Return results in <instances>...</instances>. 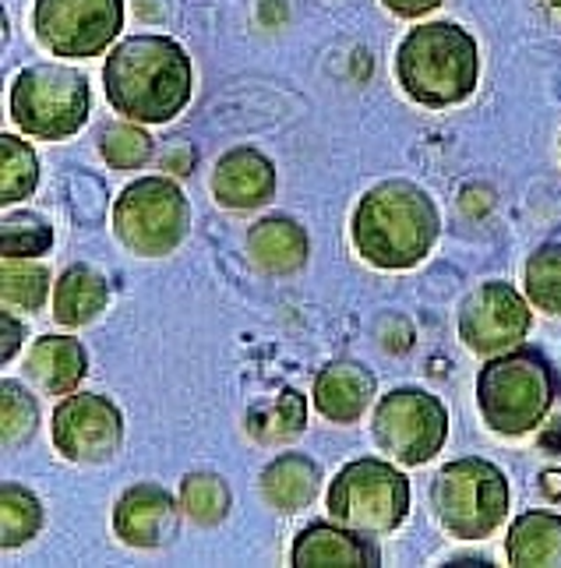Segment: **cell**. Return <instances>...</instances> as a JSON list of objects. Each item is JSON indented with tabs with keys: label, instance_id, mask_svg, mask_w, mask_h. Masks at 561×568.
<instances>
[{
	"label": "cell",
	"instance_id": "52a82bcc",
	"mask_svg": "<svg viewBox=\"0 0 561 568\" xmlns=\"http://www.w3.org/2000/svg\"><path fill=\"white\" fill-rule=\"evenodd\" d=\"M328 516L367 537L392 534L410 516V480L385 459L346 463L328 484Z\"/></svg>",
	"mask_w": 561,
	"mask_h": 568
},
{
	"label": "cell",
	"instance_id": "5b68a950",
	"mask_svg": "<svg viewBox=\"0 0 561 568\" xmlns=\"http://www.w3.org/2000/svg\"><path fill=\"white\" fill-rule=\"evenodd\" d=\"M431 508L449 537L483 540L506 523L509 480L491 459H452L431 484Z\"/></svg>",
	"mask_w": 561,
	"mask_h": 568
},
{
	"label": "cell",
	"instance_id": "3957f363",
	"mask_svg": "<svg viewBox=\"0 0 561 568\" xmlns=\"http://www.w3.org/2000/svg\"><path fill=\"white\" fill-rule=\"evenodd\" d=\"M396 82L414 103L449 110L467 103L480 85V47L456 22H424L402 36Z\"/></svg>",
	"mask_w": 561,
	"mask_h": 568
},
{
	"label": "cell",
	"instance_id": "44dd1931",
	"mask_svg": "<svg viewBox=\"0 0 561 568\" xmlns=\"http://www.w3.org/2000/svg\"><path fill=\"white\" fill-rule=\"evenodd\" d=\"M506 558L516 568L561 565V516L544 513V508L522 513L506 537Z\"/></svg>",
	"mask_w": 561,
	"mask_h": 568
},
{
	"label": "cell",
	"instance_id": "d6986e66",
	"mask_svg": "<svg viewBox=\"0 0 561 568\" xmlns=\"http://www.w3.org/2000/svg\"><path fill=\"white\" fill-rule=\"evenodd\" d=\"M322 491V469L300 453H283L262 469V498L279 513H300Z\"/></svg>",
	"mask_w": 561,
	"mask_h": 568
},
{
	"label": "cell",
	"instance_id": "7c38bea8",
	"mask_svg": "<svg viewBox=\"0 0 561 568\" xmlns=\"http://www.w3.org/2000/svg\"><path fill=\"white\" fill-rule=\"evenodd\" d=\"M533 311L509 283H480L459 304V339L477 357H498L530 336Z\"/></svg>",
	"mask_w": 561,
	"mask_h": 568
},
{
	"label": "cell",
	"instance_id": "8fae6325",
	"mask_svg": "<svg viewBox=\"0 0 561 568\" xmlns=\"http://www.w3.org/2000/svg\"><path fill=\"white\" fill-rule=\"evenodd\" d=\"M53 448L68 463H106L124 442V417L118 403L100 392H71L53 409Z\"/></svg>",
	"mask_w": 561,
	"mask_h": 568
},
{
	"label": "cell",
	"instance_id": "4fadbf2b",
	"mask_svg": "<svg viewBox=\"0 0 561 568\" xmlns=\"http://www.w3.org/2000/svg\"><path fill=\"white\" fill-rule=\"evenodd\" d=\"M181 508L160 484H134L113 505V534L128 547H163L177 537Z\"/></svg>",
	"mask_w": 561,
	"mask_h": 568
},
{
	"label": "cell",
	"instance_id": "ffe728a7",
	"mask_svg": "<svg viewBox=\"0 0 561 568\" xmlns=\"http://www.w3.org/2000/svg\"><path fill=\"white\" fill-rule=\"evenodd\" d=\"M110 304V283L92 265H71L53 283V318L68 328L95 322Z\"/></svg>",
	"mask_w": 561,
	"mask_h": 568
},
{
	"label": "cell",
	"instance_id": "1f68e13d",
	"mask_svg": "<svg viewBox=\"0 0 561 568\" xmlns=\"http://www.w3.org/2000/svg\"><path fill=\"white\" fill-rule=\"evenodd\" d=\"M0 325H4V364L18 354V346H22V339H26V325L18 322L11 311L4 307V315H0Z\"/></svg>",
	"mask_w": 561,
	"mask_h": 568
},
{
	"label": "cell",
	"instance_id": "5bb4252c",
	"mask_svg": "<svg viewBox=\"0 0 561 568\" xmlns=\"http://www.w3.org/2000/svg\"><path fill=\"white\" fill-rule=\"evenodd\" d=\"M212 194L223 209L234 212L262 209L276 194V166L265 152L251 145L230 149L212 173Z\"/></svg>",
	"mask_w": 561,
	"mask_h": 568
},
{
	"label": "cell",
	"instance_id": "603a6c76",
	"mask_svg": "<svg viewBox=\"0 0 561 568\" xmlns=\"http://www.w3.org/2000/svg\"><path fill=\"white\" fill-rule=\"evenodd\" d=\"M43 530V505L22 484H4L0 487V544L4 551L29 544Z\"/></svg>",
	"mask_w": 561,
	"mask_h": 568
},
{
	"label": "cell",
	"instance_id": "8992f818",
	"mask_svg": "<svg viewBox=\"0 0 561 568\" xmlns=\"http://www.w3.org/2000/svg\"><path fill=\"white\" fill-rule=\"evenodd\" d=\"M89 78L68 64H32L11 85V121L29 139L64 142L89 121Z\"/></svg>",
	"mask_w": 561,
	"mask_h": 568
},
{
	"label": "cell",
	"instance_id": "7402d4cb",
	"mask_svg": "<svg viewBox=\"0 0 561 568\" xmlns=\"http://www.w3.org/2000/svg\"><path fill=\"white\" fill-rule=\"evenodd\" d=\"M307 424V403L297 388H283L276 399L255 406L247 414V435L262 445L294 442Z\"/></svg>",
	"mask_w": 561,
	"mask_h": 568
},
{
	"label": "cell",
	"instance_id": "d6a6232c",
	"mask_svg": "<svg viewBox=\"0 0 561 568\" xmlns=\"http://www.w3.org/2000/svg\"><path fill=\"white\" fill-rule=\"evenodd\" d=\"M544 491L551 498H561V474H544Z\"/></svg>",
	"mask_w": 561,
	"mask_h": 568
},
{
	"label": "cell",
	"instance_id": "836d02e7",
	"mask_svg": "<svg viewBox=\"0 0 561 568\" xmlns=\"http://www.w3.org/2000/svg\"><path fill=\"white\" fill-rule=\"evenodd\" d=\"M558 149H561V142H558Z\"/></svg>",
	"mask_w": 561,
	"mask_h": 568
},
{
	"label": "cell",
	"instance_id": "e0dca14e",
	"mask_svg": "<svg viewBox=\"0 0 561 568\" xmlns=\"http://www.w3.org/2000/svg\"><path fill=\"white\" fill-rule=\"evenodd\" d=\"M26 375L43 396H71L89 375V354L74 336H40L26 357Z\"/></svg>",
	"mask_w": 561,
	"mask_h": 568
},
{
	"label": "cell",
	"instance_id": "30bf717a",
	"mask_svg": "<svg viewBox=\"0 0 561 568\" xmlns=\"http://www.w3.org/2000/svg\"><path fill=\"white\" fill-rule=\"evenodd\" d=\"M124 29V0H35L32 32L53 57L85 61L110 50Z\"/></svg>",
	"mask_w": 561,
	"mask_h": 568
},
{
	"label": "cell",
	"instance_id": "ba28073f",
	"mask_svg": "<svg viewBox=\"0 0 561 568\" xmlns=\"http://www.w3.org/2000/svg\"><path fill=\"white\" fill-rule=\"evenodd\" d=\"M191 209L184 191L166 178H139L113 202V233L139 258H163L187 237Z\"/></svg>",
	"mask_w": 561,
	"mask_h": 568
},
{
	"label": "cell",
	"instance_id": "484cf974",
	"mask_svg": "<svg viewBox=\"0 0 561 568\" xmlns=\"http://www.w3.org/2000/svg\"><path fill=\"white\" fill-rule=\"evenodd\" d=\"M522 286L537 311L561 315V244H544L530 254L522 268Z\"/></svg>",
	"mask_w": 561,
	"mask_h": 568
},
{
	"label": "cell",
	"instance_id": "4316f807",
	"mask_svg": "<svg viewBox=\"0 0 561 568\" xmlns=\"http://www.w3.org/2000/svg\"><path fill=\"white\" fill-rule=\"evenodd\" d=\"M181 508L191 523L220 526L230 516V487L216 474H187L181 480Z\"/></svg>",
	"mask_w": 561,
	"mask_h": 568
},
{
	"label": "cell",
	"instance_id": "f546056e",
	"mask_svg": "<svg viewBox=\"0 0 561 568\" xmlns=\"http://www.w3.org/2000/svg\"><path fill=\"white\" fill-rule=\"evenodd\" d=\"M100 155L113 170H139L152 155V139L142 124H113L100 134Z\"/></svg>",
	"mask_w": 561,
	"mask_h": 568
},
{
	"label": "cell",
	"instance_id": "9c48e42d",
	"mask_svg": "<svg viewBox=\"0 0 561 568\" xmlns=\"http://www.w3.org/2000/svg\"><path fill=\"white\" fill-rule=\"evenodd\" d=\"M371 435L399 466H424L445 448L449 409L428 388H392L375 406Z\"/></svg>",
	"mask_w": 561,
	"mask_h": 568
},
{
	"label": "cell",
	"instance_id": "7a4b0ae2",
	"mask_svg": "<svg viewBox=\"0 0 561 568\" xmlns=\"http://www.w3.org/2000/svg\"><path fill=\"white\" fill-rule=\"evenodd\" d=\"M441 215L431 194L414 181H381L354 209L350 237L360 258L385 272L414 268L431 254Z\"/></svg>",
	"mask_w": 561,
	"mask_h": 568
},
{
	"label": "cell",
	"instance_id": "9a60e30c",
	"mask_svg": "<svg viewBox=\"0 0 561 568\" xmlns=\"http://www.w3.org/2000/svg\"><path fill=\"white\" fill-rule=\"evenodd\" d=\"M289 561L297 568H328V565H343V568H375L381 561L378 547L367 540V534L346 530L336 519L333 523H312L297 534L294 547H289Z\"/></svg>",
	"mask_w": 561,
	"mask_h": 568
},
{
	"label": "cell",
	"instance_id": "277c9868",
	"mask_svg": "<svg viewBox=\"0 0 561 568\" xmlns=\"http://www.w3.org/2000/svg\"><path fill=\"white\" fill-rule=\"evenodd\" d=\"M558 378L540 349L512 346L491 357L477 375V406L494 435H530L551 414Z\"/></svg>",
	"mask_w": 561,
	"mask_h": 568
},
{
	"label": "cell",
	"instance_id": "ac0fdd59",
	"mask_svg": "<svg viewBox=\"0 0 561 568\" xmlns=\"http://www.w3.org/2000/svg\"><path fill=\"white\" fill-rule=\"evenodd\" d=\"M247 251L268 276H294L312 258V241L297 220L289 215H265L262 223L251 226L247 233Z\"/></svg>",
	"mask_w": 561,
	"mask_h": 568
},
{
	"label": "cell",
	"instance_id": "83f0119b",
	"mask_svg": "<svg viewBox=\"0 0 561 568\" xmlns=\"http://www.w3.org/2000/svg\"><path fill=\"white\" fill-rule=\"evenodd\" d=\"M35 427H40V403L22 382L4 378L0 382V435H4V445L14 448L29 442Z\"/></svg>",
	"mask_w": 561,
	"mask_h": 568
},
{
	"label": "cell",
	"instance_id": "d4e9b609",
	"mask_svg": "<svg viewBox=\"0 0 561 568\" xmlns=\"http://www.w3.org/2000/svg\"><path fill=\"white\" fill-rule=\"evenodd\" d=\"M0 205L26 202L40 184V160L35 149L14 134H0Z\"/></svg>",
	"mask_w": 561,
	"mask_h": 568
},
{
	"label": "cell",
	"instance_id": "cb8c5ba5",
	"mask_svg": "<svg viewBox=\"0 0 561 568\" xmlns=\"http://www.w3.org/2000/svg\"><path fill=\"white\" fill-rule=\"evenodd\" d=\"M50 297V272L29 258H4L0 268V301L8 311H40Z\"/></svg>",
	"mask_w": 561,
	"mask_h": 568
},
{
	"label": "cell",
	"instance_id": "f1b7e54d",
	"mask_svg": "<svg viewBox=\"0 0 561 568\" xmlns=\"http://www.w3.org/2000/svg\"><path fill=\"white\" fill-rule=\"evenodd\" d=\"M53 247V226H47L35 212H8L0 223V251L4 258H32Z\"/></svg>",
	"mask_w": 561,
	"mask_h": 568
},
{
	"label": "cell",
	"instance_id": "2e32d148",
	"mask_svg": "<svg viewBox=\"0 0 561 568\" xmlns=\"http://www.w3.org/2000/svg\"><path fill=\"white\" fill-rule=\"evenodd\" d=\"M375 375L354 361H333L315 378V409L333 424H357L375 399Z\"/></svg>",
	"mask_w": 561,
	"mask_h": 568
},
{
	"label": "cell",
	"instance_id": "4dcf8cb0",
	"mask_svg": "<svg viewBox=\"0 0 561 568\" xmlns=\"http://www.w3.org/2000/svg\"><path fill=\"white\" fill-rule=\"evenodd\" d=\"M381 4L389 8L396 18H424V14L438 11L445 0H381Z\"/></svg>",
	"mask_w": 561,
	"mask_h": 568
},
{
	"label": "cell",
	"instance_id": "6da1fadb",
	"mask_svg": "<svg viewBox=\"0 0 561 568\" xmlns=\"http://www.w3.org/2000/svg\"><path fill=\"white\" fill-rule=\"evenodd\" d=\"M103 89L113 113L134 124H166L191 103L195 64L170 36H128L103 64Z\"/></svg>",
	"mask_w": 561,
	"mask_h": 568
}]
</instances>
